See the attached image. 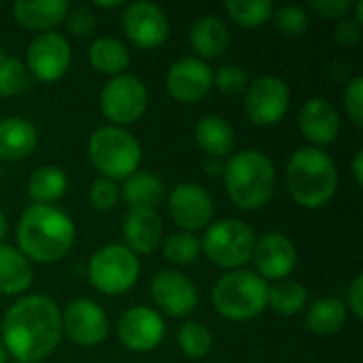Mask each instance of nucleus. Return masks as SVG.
I'll list each match as a JSON object with an SVG mask.
<instances>
[{
	"mask_svg": "<svg viewBox=\"0 0 363 363\" xmlns=\"http://www.w3.org/2000/svg\"><path fill=\"white\" fill-rule=\"evenodd\" d=\"M62 336V315L53 300L28 296L9 308L2 321V347L17 362L40 363Z\"/></svg>",
	"mask_w": 363,
	"mask_h": 363,
	"instance_id": "1",
	"label": "nucleus"
},
{
	"mask_svg": "<svg viewBox=\"0 0 363 363\" xmlns=\"http://www.w3.org/2000/svg\"><path fill=\"white\" fill-rule=\"evenodd\" d=\"M74 242V223L51 204H32L17 223V245L26 259L53 264Z\"/></svg>",
	"mask_w": 363,
	"mask_h": 363,
	"instance_id": "2",
	"label": "nucleus"
},
{
	"mask_svg": "<svg viewBox=\"0 0 363 363\" xmlns=\"http://www.w3.org/2000/svg\"><path fill=\"white\" fill-rule=\"evenodd\" d=\"M287 187L296 204L304 208H321L332 200L338 187L334 160L315 147L296 151L287 166Z\"/></svg>",
	"mask_w": 363,
	"mask_h": 363,
	"instance_id": "3",
	"label": "nucleus"
},
{
	"mask_svg": "<svg viewBox=\"0 0 363 363\" xmlns=\"http://www.w3.org/2000/svg\"><path fill=\"white\" fill-rule=\"evenodd\" d=\"M223 179L230 200L242 211H257L274 194V166L255 149L240 151L223 166Z\"/></svg>",
	"mask_w": 363,
	"mask_h": 363,
	"instance_id": "4",
	"label": "nucleus"
},
{
	"mask_svg": "<svg viewBox=\"0 0 363 363\" xmlns=\"http://www.w3.org/2000/svg\"><path fill=\"white\" fill-rule=\"evenodd\" d=\"M213 304L225 319H253L268 306V283L249 270L230 272L215 285Z\"/></svg>",
	"mask_w": 363,
	"mask_h": 363,
	"instance_id": "5",
	"label": "nucleus"
},
{
	"mask_svg": "<svg viewBox=\"0 0 363 363\" xmlns=\"http://www.w3.org/2000/svg\"><path fill=\"white\" fill-rule=\"evenodd\" d=\"M89 160L104 174V179H128L132 177L143 160L138 140L123 128L106 125L89 138Z\"/></svg>",
	"mask_w": 363,
	"mask_h": 363,
	"instance_id": "6",
	"label": "nucleus"
},
{
	"mask_svg": "<svg viewBox=\"0 0 363 363\" xmlns=\"http://www.w3.org/2000/svg\"><path fill=\"white\" fill-rule=\"evenodd\" d=\"M200 245L215 266L240 268L253 255L255 232L238 219H221L206 230Z\"/></svg>",
	"mask_w": 363,
	"mask_h": 363,
	"instance_id": "7",
	"label": "nucleus"
},
{
	"mask_svg": "<svg viewBox=\"0 0 363 363\" xmlns=\"http://www.w3.org/2000/svg\"><path fill=\"white\" fill-rule=\"evenodd\" d=\"M138 257L123 245L102 247L89 262V281L91 285L106 294L119 296L134 287L138 281Z\"/></svg>",
	"mask_w": 363,
	"mask_h": 363,
	"instance_id": "8",
	"label": "nucleus"
},
{
	"mask_svg": "<svg viewBox=\"0 0 363 363\" xmlns=\"http://www.w3.org/2000/svg\"><path fill=\"white\" fill-rule=\"evenodd\" d=\"M149 94L140 79L132 74H119L108 81L100 94V108L108 121L119 125H130L138 121L147 111Z\"/></svg>",
	"mask_w": 363,
	"mask_h": 363,
	"instance_id": "9",
	"label": "nucleus"
},
{
	"mask_svg": "<svg viewBox=\"0 0 363 363\" xmlns=\"http://www.w3.org/2000/svg\"><path fill=\"white\" fill-rule=\"evenodd\" d=\"M289 108V87L279 77H259L247 85L245 111L255 125H272Z\"/></svg>",
	"mask_w": 363,
	"mask_h": 363,
	"instance_id": "10",
	"label": "nucleus"
},
{
	"mask_svg": "<svg viewBox=\"0 0 363 363\" xmlns=\"http://www.w3.org/2000/svg\"><path fill=\"white\" fill-rule=\"evenodd\" d=\"M70 45L62 34L53 30L43 32L34 36L28 47V70L36 79L51 83L66 74L70 68Z\"/></svg>",
	"mask_w": 363,
	"mask_h": 363,
	"instance_id": "11",
	"label": "nucleus"
},
{
	"mask_svg": "<svg viewBox=\"0 0 363 363\" xmlns=\"http://www.w3.org/2000/svg\"><path fill=\"white\" fill-rule=\"evenodd\" d=\"M121 26L125 36L138 49H155L168 38V19L166 13L153 2H132L121 15Z\"/></svg>",
	"mask_w": 363,
	"mask_h": 363,
	"instance_id": "12",
	"label": "nucleus"
},
{
	"mask_svg": "<svg viewBox=\"0 0 363 363\" xmlns=\"http://www.w3.org/2000/svg\"><path fill=\"white\" fill-rule=\"evenodd\" d=\"M168 211L177 225L185 232H196L208 225L215 206L211 194L198 183H181L170 191Z\"/></svg>",
	"mask_w": 363,
	"mask_h": 363,
	"instance_id": "13",
	"label": "nucleus"
},
{
	"mask_svg": "<svg viewBox=\"0 0 363 363\" xmlns=\"http://www.w3.org/2000/svg\"><path fill=\"white\" fill-rule=\"evenodd\" d=\"M117 334L123 347L130 351H153L166 334V323L157 311L147 306H134L125 311L117 321Z\"/></svg>",
	"mask_w": 363,
	"mask_h": 363,
	"instance_id": "14",
	"label": "nucleus"
},
{
	"mask_svg": "<svg viewBox=\"0 0 363 363\" xmlns=\"http://www.w3.org/2000/svg\"><path fill=\"white\" fill-rule=\"evenodd\" d=\"M62 328L72 342L81 347H96L108 334V319L96 302L74 300L62 315Z\"/></svg>",
	"mask_w": 363,
	"mask_h": 363,
	"instance_id": "15",
	"label": "nucleus"
},
{
	"mask_svg": "<svg viewBox=\"0 0 363 363\" xmlns=\"http://www.w3.org/2000/svg\"><path fill=\"white\" fill-rule=\"evenodd\" d=\"M153 302L160 306L162 313L168 317H187L198 306V291L196 285L174 270H164L153 277L151 283Z\"/></svg>",
	"mask_w": 363,
	"mask_h": 363,
	"instance_id": "16",
	"label": "nucleus"
},
{
	"mask_svg": "<svg viewBox=\"0 0 363 363\" xmlns=\"http://www.w3.org/2000/svg\"><path fill=\"white\" fill-rule=\"evenodd\" d=\"M168 91L174 100L191 104L202 100L213 87V72L206 62L198 57L177 60L166 74Z\"/></svg>",
	"mask_w": 363,
	"mask_h": 363,
	"instance_id": "17",
	"label": "nucleus"
},
{
	"mask_svg": "<svg viewBox=\"0 0 363 363\" xmlns=\"http://www.w3.org/2000/svg\"><path fill=\"white\" fill-rule=\"evenodd\" d=\"M251 257L257 270L262 272L259 277L264 281L266 279L283 281L294 272L296 262H298V251L285 234L268 232L259 240H255V249Z\"/></svg>",
	"mask_w": 363,
	"mask_h": 363,
	"instance_id": "18",
	"label": "nucleus"
},
{
	"mask_svg": "<svg viewBox=\"0 0 363 363\" xmlns=\"http://www.w3.org/2000/svg\"><path fill=\"white\" fill-rule=\"evenodd\" d=\"M300 130L315 145H332L340 132L336 108L323 98H311L300 111Z\"/></svg>",
	"mask_w": 363,
	"mask_h": 363,
	"instance_id": "19",
	"label": "nucleus"
},
{
	"mask_svg": "<svg viewBox=\"0 0 363 363\" xmlns=\"http://www.w3.org/2000/svg\"><path fill=\"white\" fill-rule=\"evenodd\" d=\"M123 236L132 253H153L162 240V219L153 208H130L123 221Z\"/></svg>",
	"mask_w": 363,
	"mask_h": 363,
	"instance_id": "20",
	"label": "nucleus"
},
{
	"mask_svg": "<svg viewBox=\"0 0 363 363\" xmlns=\"http://www.w3.org/2000/svg\"><path fill=\"white\" fill-rule=\"evenodd\" d=\"M68 9L66 0H21L13 4V15L19 26L43 34L60 26Z\"/></svg>",
	"mask_w": 363,
	"mask_h": 363,
	"instance_id": "21",
	"label": "nucleus"
},
{
	"mask_svg": "<svg viewBox=\"0 0 363 363\" xmlns=\"http://www.w3.org/2000/svg\"><path fill=\"white\" fill-rule=\"evenodd\" d=\"M191 47L206 60H217L228 51L230 32L228 26L215 15H200L189 28Z\"/></svg>",
	"mask_w": 363,
	"mask_h": 363,
	"instance_id": "22",
	"label": "nucleus"
},
{
	"mask_svg": "<svg viewBox=\"0 0 363 363\" xmlns=\"http://www.w3.org/2000/svg\"><path fill=\"white\" fill-rule=\"evenodd\" d=\"M36 128L21 119L11 117L0 121V160H21L36 147Z\"/></svg>",
	"mask_w": 363,
	"mask_h": 363,
	"instance_id": "23",
	"label": "nucleus"
},
{
	"mask_svg": "<svg viewBox=\"0 0 363 363\" xmlns=\"http://www.w3.org/2000/svg\"><path fill=\"white\" fill-rule=\"evenodd\" d=\"M32 283V266L21 251L0 245V294L17 296Z\"/></svg>",
	"mask_w": 363,
	"mask_h": 363,
	"instance_id": "24",
	"label": "nucleus"
},
{
	"mask_svg": "<svg viewBox=\"0 0 363 363\" xmlns=\"http://www.w3.org/2000/svg\"><path fill=\"white\" fill-rule=\"evenodd\" d=\"M196 140L206 153L223 157L234 149V130L223 117L206 115L196 125Z\"/></svg>",
	"mask_w": 363,
	"mask_h": 363,
	"instance_id": "25",
	"label": "nucleus"
},
{
	"mask_svg": "<svg viewBox=\"0 0 363 363\" xmlns=\"http://www.w3.org/2000/svg\"><path fill=\"white\" fill-rule=\"evenodd\" d=\"M68 189V179L57 166H40L28 181V194L36 204H49L60 200Z\"/></svg>",
	"mask_w": 363,
	"mask_h": 363,
	"instance_id": "26",
	"label": "nucleus"
},
{
	"mask_svg": "<svg viewBox=\"0 0 363 363\" xmlns=\"http://www.w3.org/2000/svg\"><path fill=\"white\" fill-rule=\"evenodd\" d=\"M89 62L98 72L119 77L128 68L130 55L117 38H98L89 47Z\"/></svg>",
	"mask_w": 363,
	"mask_h": 363,
	"instance_id": "27",
	"label": "nucleus"
},
{
	"mask_svg": "<svg viewBox=\"0 0 363 363\" xmlns=\"http://www.w3.org/2000/svg\"><path fill=\"white\" fill-rule=\"evenodd\" d=\"M123 198L132 208H153L164 198V185L149 172H134L125 179Z\"/></svg>",
	"mask_w": 363,
	"mask_h": 363,
	"instance_id": "28",
	"label": "nucleus"
},
{
	"mask_svg": "<svg viewBox=\"0 0 363 363\" xmlns=\"http://www.w3.org/2000/svg\"><path fill=\"white\" fill-rule=\"evenodd\" d=\"M347 319V306L338 298H321L313 302L306 315V325L315 334H334Z\"/></svg>",
	"mask_w": 363,
	"mask_h": 363,
	"instance_id": "29",
	"label": "nucleus"
},
{
	"mask_svg": "<svg viewBox=\"0 0 363 363\" xmlns=\"http://www.w3.org/2000/svg\"><path fill=\"white\" fill-rule=\"evenodd\" d=\"M308 302V291L296 281H281L274 287H268V306L279 315H296Z\"/></svg>",
	"mask_w": 363,
	"mask_h": 363,
	"instance_id": "30",
	"label": "nucleus"
},
{
	"mask_svg": "<svg viewBox=\"0 0 363 363\" xmlns=\"http://www.w3.org/2000/svg\"><path fill=\"white\" fill-rule=\"evenodd\" d=\"M225 11L238 26L257 28L272 17L274 4L270 0H225Z\"/></svg>",
	"mask_w": 363,
	"mask_h": 363,
	"instance_id": "31",
	"label": "nucleus"
},
{
	"mask_svg": "<svg viewBox=\"0 0 363 363\" xmlns=\"http://www.w3.org/2000/svg\"><path fill=\"white\" fill-rule=\"evenodd\" d=\"M179 347L191 359H202L213 347V336L202 323H183L179 330Z\"/></svg>",
	"mask_w": 363,
	"mask_h": 363,
	"instance_id": "32",
	"label": "nucleus"
},
{
	"mask_svg": "<svg viewBox=\"0 0 363 363\" xmlns=\"http://www.w3.org/2000/svg\"><path fill=\"white\" fill-rule=\"evenodd\" d=\"M32 85L28 68L17 57H4L0 64V96H19Z\"/></svg>",
	"mask_w": 363,
	"mask_h": 363,
	"instance_id": "33",
	"label": "nucleus"
},
{
	"mask_svg": "<svg viewBox=\"0 0 363 363\" xmlns=\"http://www.w3.org/2000/svg\"><path fill=\"white\" fill-rule=\"evenodd\" d=\"M200 251H202L200 240L194 234H189V232H177L164 245V255L172 264H181V266L196 262Z\"/></svg>",
	"mask_w": 363,
	"mask_h": 363,
	"instance_id": "34",
	"label": "nucleus"
},
{
	"mask_svg": "<svg viewBox=\"0 0 363 363\" xmlns=\"http://www.w3.org/2000/svg\"><path fill=\"white\" fill-rule=\"evenodd\" d=\"M274 23H277V30L287 36V38H298L306 32L308 28V17H306V11L302 6H296V4H287V6H281L277 13H274Z\"/></svg>",
	"mask_w": 363,
	"mask_h": 363,
	"instance_id": "35",
	"label": "nucleus"
},
{
	"mask_svg": "<svg viewBox=\"0 0 363 363\" xmlns=\"http://www.w3.org/2000/svg\"><path fill=\"white\" fill-rule=\"evenodd\" d=\"M247 83H249L247 72L236 64H225L213 74V85H217V89L221 94H228V96L245 91Z\"/></svg>",
	"mask_w": 363,
	"mask_h": 363,
	"instance_id": "36",
	"label": "nucleus"
},
{
	"mask_svg": "<svg viewBox=\"0 0 363 363\" xmlns=\"http://www.w3.org/2000/svg\"><path fill=\"white\" fill-rule=\"evenodd\" d=\"M89 198L98 211H108L119 200V187L111 179H98V181H94V185L89 189Z\"/></svg>",
	"mask_w": 363,
	"mask_h": 363,
	"instance_id": "37",
	"label": "nucleus"
},
{
	"mask_svg": "<svg viewBox=\"0 0 363 363\" xmlns=\"http://www.w3.org/2000/svg\"><path fill=\"white\" fill-rule=\"evenodd\" d=\"M64 19H66L68 32L74 34V36H79V38L91 34L94 28H96V17H94V13H91L89 9H85V6L68 9V13H66Z\"/></svg>",
	"mask_w": 363,
	"mask_h": 363,
	"instance_id": "38",
	"label": "nucleus"
},
{
	"mask_svg": "<svg viewBox=\"0 0 363 363\" xmlns=\"http://www.w3.org/2000/svg\"><path fill=\"white\" fill-rule=\"evenodd\" d=\"M345 106L355 125H363V79L355 77L345 91Z\"/></svg>",
	"mask_w": 363,
	"mask_h": 363,
	"instance_id": "39",
	"label": "nucleus"
},
{
	"mask_svg": "<svg viewBox=\"0 0 363 363\" xmlns=\"http://www.w3.org/2000/svg\"><path fill=\"white\" fill-rule=\"evenodd\" d=\"M334 38L340 47L357 45L362 40V23L355 19H342L334 30Z\"/></svg>",
	"mask_w": 363,
	"mask_h": 363,
	"instance_id": "40",
	"label": "nucleus"
},
{
	"mask_svg": "<svg viewBox=\"0 0 363 363\" xmlns=\"http://www.w3.org/2000/svg\"><path fill=\"white\" fill-rule=\"evenodd\" d=\"M351 2L349 0H311V9L317 11L321 17H328V19H336V17H342L351 11Z\"/></svg>",
	"mask_w": 363,
	"mask_h": 363,
	"instance_id": "41",
	"label": "nucleus"
},
{
	"mask_svg": "<svg viewBox=\"0 0 363 363\" xmlns=\"http://www.w3.org/2000/svg\"><path fill=\"white\" fill-rule=\"evenodd\" d=\"M349 306H351V311H353V315L357 317V319H362L363 317V277H355V281H353V285H351V289H349Z\"/></svg>",
	"mask_w": 363,
	"mask_h": 363,
	"instance_id": "42",
	"label": "nucleus"
},
{
	"mask_svg": "<svg viewBox=\"0 0 363 363\" xmlns=\"http://www.w3.org/2000/svg\"><path fill=\"white\" fill-rule=\"evenodd\" d=\"M353 174H355V183L362 185L363 183V153L359 151L355 155V162H353Z\"/></svg>",
	"mask_w": 363,
	"mask_h": 363,
	"instance_id": "43",
	"label": "nucleus"
},
{
	"mask_svg": "<svg viewBox=\"0 0 363 363\" xmlns=\"http://www.w3.org/2000/svg\"><path fill=\"white\" fill-rule=\"evenodd\" d=\"M221 170H223V166H221L219 162H208V164H206V172H208V174H213V177H215V174H219Z\"/></svg>",
	"mask_w": 363,
	"mask_h": 363,
	"instance_id": "44",
	"label": "nucleus"
},
{
	"mask_svg": "<svg viewBox=\"0 0 363 363\" xmlns=\"http://www.w3.org/2000/svg\"><path fill=\"white\" fill-rule=\"evenodd\" d=\"M94 6H100V9H119V6H123V2H94Z\"/></svg>",
	"mask_w": 363,
	"mask_h": 363,
	"instance_id": "45",
	"label": "nucleus"
},
{
	"mask_svg": "<svg viewBox=\"0 0 363 363\" xmlns=\"http://www.w3.org/2000/svg\"><path fill=\"white\" fill-rule=\"evenodd\" d=\"M4 236H6V219H4V215H2V211H0V245H2V240H4Z\"/></svg>",
	"mask_w": 363,
	"mask_h": 363,
	"instance_id": "46",
	"label": "nucleus"
},
{
	"mask_svg": "<svg viewBox=\"0 0 363 363\" xmlns=\"http://www.w3.org/2000/svg\"><path fill=\"white\" fill-rule=\"evenodd\" d=\"M355 13H357L355 21H359V23H363V0H359V2L355 4Z\"/></svg>",
	"mask_w": 363,
	"mask_h": 363,
	"instance_id": "47",
	"label": "nucleus"
},
{
	"mask_svg": "<svg viewBox=\"0 0 363 363\" xmlns=\"http://www.w3.org/2000/svg\"><path fill=\"white\" fill-rule=\"evenodd\" d=\"M0 363H6V351H4L2 342H0Z\"/></svg>",
	"mask_w": 363,
	"mask_h": 363,
	"instance_id": "48",
	"label": "nucleus"
},
{
	"mask_svg": "<svg viewBox=\"0 0 363 363\" xmlns=\"http://www.w3.org/2000/svg\"><path fill=\"white\" fill-rule=\"evenodd\" d=\"M4 57H6V55H4V51H2V49H0V64H2V62H4Z\"/></svg>",
	"mask_w": 363,
	"mask_h": 363,
	"instance_id": "49",
	"label": "nucleus"
}]
</instances>
